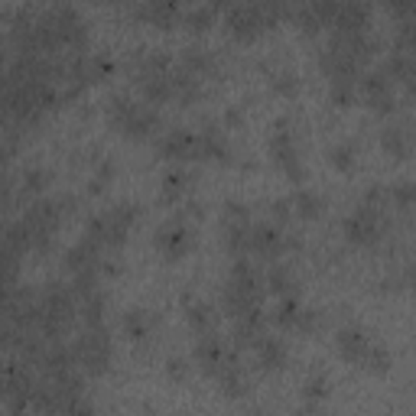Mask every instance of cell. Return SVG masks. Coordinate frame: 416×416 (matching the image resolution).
<instances>
[{"label":"cell","instance_id":"1","mask_svg":"<svg viewBox=\"0 0 416 416\" xmlns=\"http://www.w3.org/2000/svg\"><path fill=\"white\" fill-rule=\"evenodd\" d=\"M111 121L121 127L127 137H150L160 127V114L150 111L147 104H137L131 98H114L111 101Z\"/></svg>","mask_w":416,"mask_h":416},{"label":"cell","instance_id":"2","mask_svg":"<svg viewBox=\"0 0 416 416\" xmlns=\"http://www.w3.org/2000/svg\"><path fill=\"white\" fill-rule=\"evenodd\" d=\"M75 351V361L78 368L85 374H104L111 361V341H108V332L104 329H88L82 339L72 345Z\"/></svg>","mask_w":416,"mask_h":416},{"label":"cell","instance_id":"3","mask_svg":"<svg viewBox=\"0 0 416 416\" xmlns=\"http://www.w3.org/2000/svg\"><path fill=\"white\" fill-rule=\"evenodd\" d=\"M345 234L348 241H355V244H374L381 238V208L374 205H358L351 215L345 218Z\"/></svg>","mask_w":416,"mask_h":416},{"label":"cell","instance_id":"4","mask_svg":"<svg viewBox=\"0 0 416 416\" xmlns=\"http://www.w3.org/2000/svg\"><path fill=\"white\" fill-rule=\"evenodd\" d=\"M358 92L364 94V101H368L378 114H390L393 111V82L384 72H364V75L358 78Z\"/></svg>","mask_w":416,"mask_h":416},{"label":"cell","instance_id":"5","mask_svg":"<svg viewBox=\"0 0 416 416\" xmlns=\"http://www.w3.org/2000/svg\"><path fill=\"white\" fill-rule=\"evenodd\" d=\"M270 150L277 156L280 170L293 179V182H302V166H300V156H296V147H293V133L280 127V131L270 137Z\"/></svg>","mask_w":416,"mask_h":416},{"label":"cell","instance_id":"6","mask_svg":"<svg viewBox=\"0 0 416 416\" xmlns=\"http://www.w3.org/2000/svg\"><path fill=\"white\" fill-rule=\"evenodd\" d=\"M137 82L147 104H166L170 98H176V92H173V72L170 75H163V72H140Z\"/></svg>","mask_w":416,"mask_h":416},{"label":"cell","instance_id":"7","mask_svg":"<svg viewBox=\"0 0 416 416\" xmlns=\"http://www.w3.org/2000/svg\"><path fill=\"white\" fill-rule=\"evenodd\" d=\"M195 147H199V137L189 131H173L160 140V153L166 160H195Z\"/></svg>","mask_w":416,"mask_h":416},{"label":"cell","instance_id":"8","mask_svg":"<svg viewBox=\"0 0 416 416\" xmlns=\"http://www.w3.org/2000/svg\"><path fill=\"white\" fill-rule=\"evenodd\" d=\"M251 251L261 257H280L283 254V234L273 224H251Z\"/></svg>","mask_w":416,"mask_h":416},{"label":"cell","instance_id":"9","mask_svg":"<svg viewBox=\"0 0 416 416\" xmlns=\"http://www.w3.org/2000/svg\"><path fill=\"white\" fill-rule=\"evenodd\" d=\"M156 247H160L166 257H179L185 254V247H189V231H185L182 218L179 221H170L163 224L160 231H156Z\"/></svg>","mask_w":416,"mask_h":416},{"label":"cell","instance_id":"10","mask_svg":"<svg viewBox=\"0 0 416 416\" xmlns=\"http://www.w3.org/2000/svg\"><path fill=\"white\" fill-rule=\"evenodd\" d=\"M195 358H199L202 371H208V374H218V371L224 368V351H221V341L208 332V335H202L199 345H195Z\"/></svg>","mask_w":416,"mask_h":416},{"label":"cell","instance_id":"11","mask_svg":"<svg viewBox=\"0 0 416 416\" xmlns=\"http://www.w3.org/2000/svg\"><path fill=\"white\" fill-rule=\"evenodd\" d=\"M228 156V140L218 127H208L199 133V147H195V160H224Z\"/></svg>","mask_w":416,"mask_h":416},{"label":"cell","instance_id":"12","mask_svg":"<svg viewBox=\"0 0 416 416\" xmlns=\"http://www.w3.org/2000/svg\"><path fill=\"white\" fill-rule=\"evenodd\" d=\"M257 348V361H261L263 371H277L280 364L286 361V348L280 339H270V335H261V339L254 341Z\"/></svg>","mask_w":416,"mask_h":416},{"label":"cell","instance_id":"13","mask_svg":"<svg viewBox=\"0 0 416 416\" xmlns=\"http://www.w3.org/2000/svg\"><path fill=\"white\" fill-rule=\"evenodd\" d=\"M371 341L364 339V332H355V329H345L339 332V355L345 358L348 364H361L364 351H368Z\"/></svg>","mask_w":416,"mask_h":416},{"label":"cell","instance_id":"14","mask_svg":"<svg viewBox=\"0 0 416 416\" xmlns=\"http://www.w3.org/2000/svg\"><path fill=\"white\" fill-rule=\"evenodd\" d=\"M173 92H176V98L182 101V104H192L202 94V82L192 72H185L182 65H179V69H173Z\"/></svg>","mask_w":416,"mask_h":416},{"label":"cell","instance_id":"15","mask_svg":"<svg viewBox=\"0 0 416 416\" xmlns=\"http://www.w3.org/2000/svg\"><path fill=\"white\" fill-rule=\"evenodd\" d=\"M182 69L192 72L195 78H199V75H212V72H215V59H212L205 49H199V46L182 49Z\"/></svg>","mask_w":416,"mask_h":416},{"label":"cell","instance_id":"16","mask_svg":"<svg viewBox=\"0 0 416 416\" xmlns=\"http://www.w3.org/2000/svg\"><path fill=\"white\" fill-rule=\"evenodd\" d=\"M78 316H82V322H85L88 329H101V322H104V300H101L98 293L88 296V300H82Z\"/></svg>","mask_w":416,"mask_h":416},{"label":"cell","instance_id":"17","mask_svg":"<svg viewBox=\"0 0 416 416\" xmlns=\"http://www.w3.org/2000/svg\"><path fill=\"white\" fill-rule=\"evenodd\" d=\"M290 205H293L302 218H316L319 212H322V199H319L316 192H309V189H296L293 199H290Z\"/></svg>","mask_w":416,"mask_h":416},{"label":"cell","instance_id":"18","mask_svg":"<svg viewBox=\"0 0 416 416\" xmlns=\"http://www.w3.org/2000/svg\"><path fill=\"white\" fill-rule=\"evenodd\" d=\"M185 302H189V300H185ZM185 319H189V325H192L199 335H208V332H212V309H208L205 302H189Z\"/></svg>","mask_w":416,"mask_h":416},{"label":"cell","instance_id":"19","mask_svg":"<svg viewBox=\"0 0 416 416\" xmlns=\"http://www.w3.org/2000/svg\"><path fill=\"white\" fill-rule=\"evenodd\" d=\"M355 94H358L355 78H335V82H332V101H335L339 108H348V104L355 101Z\"/></svg>","mask_w":416,"mask_h":416},{"label":"cell","instance_id":"20","mask_svg":"<svg viewBox=\"0 0 416 416\" xmlns=\"http://www.w3.org/2000/svg\"><path fill=\"white\" fill-rule=\"evenodd\" d=\"M218 10L215 7H192L182 13V23L189 26V30H208V23L215 20Z\"/></svg>","mask_w":416,"mask_h":416},{"label":"cell","instance_id":"21","mask_svg":"<svg viewBox=\"0 0 416 416\" xmlns=\"http://www.w3.org/2000/svg\"><path fill=\"white\" fill-rule=\"evenodd\" d=\"M267 283H270V290H273V293L293 296V277H290V270H286V267H273V270H270Z\"/></svg>","mask_w":416,"mask_h":416},{"label":"cell","instance_id":"22","mask_svg":"<svg viewBox=\"0 0 416 416\" xmlns=\"http://www.w3.org/2000/svg\"><path fill=\"white\" fill-rule=\"evenodd\" d=\"M381 143H384V150L390 156H397V160H403V153H407V137H403L400 127H387L384 137H381Z\"/></svg>","mask_w":416,"mask_h":416},{"label":"cell","instance_id":"23","mask_svg":"<svg viewBox=\"0 0 416 416\" xmlns=\"http://www.w3.org/2000/svg\"><path fill=\"white\" fill-rule=\"evenodd\" d=\"M300 316H302V309L296 306L293 296H286V300L280 302V309H277V322L286 325V329H296V325H300Z\"/></svg>","mask_w":416,"mask_h":416},{"label":"cell","instance_id":"24","mask_svg":"<svg viewBox=\"0 0 416 416\" xmlns=\"http://www.w3.org/2000/svg\"><path fill=\"white\" fill-rule=\"evenodd\" d=\"M185 185H189V176H185V173H170V176L163 179V195L170 202H179L185 192Z\"/></svg>","mask_w":416,"mask_h":416},{"label":"cell","instance_id":"25","mask_svg":"<svg viewBox=\"0 0 416 416\" xmlns=\"http://www.w3.org/2000/svg\"><path fill=\"white\" fill-rule=\"evenodd\" d=\"M387 364H390V355H387V351H384L381 345H374V341H371V345H368V351H364V358H361V368H371V371H387Z\"/></svg>","mask_w":416,"mask_h":416},{"label":"cell","instance_id":"26","mask_svg":"<svg viewBox=\"0 0 416 416\" xmlns=\"http://www.w3.org/2000/svg\"><path fill=\"white\" fill-rule=\"evenodd\" d=\"M124 329H127V335L131 339H147V332H150V319L140 312V309H133L131 316L124 319Z\"/></svg>","mask_w":416,"mask_h":416},{"label":"cell","instance_id":"27","mask_svg":"<svg viewBox=\"0 0 416 416\" xmlns=\"http://www.w3.org/2000/svg\"><path fill=\"white\" fill-rule=\"evenodd\" d=\"M329 160H332V166H339V170H351V163H355V150L348 147V143H341V147H332Z\"/></svg>","mask_w":416,"mask_h":416},{"label":"cell","instance_id":"28","mask_svg":"<svg viewBox=\"0 0 416 416\" xmlns=\"http://www.w3.org/2000/svg\"><path fill=\"white\" fill-rule=\"evenodd\" d=\"M273 88H277L280 94H286V98H293L296 88H300V82H296L293 72H280V75L273 78Z\"/></svg>","mask_w":416,"mask_h":416},{"label":"cell","instance_id":"29","mask_svg":"<svg viewBox=\"0 0 416 416\" xmlns=\"http://www.w3.org/2000/svg\"><path fill=\"white\" fill-rule=\"evenodd\" d=\"M325 393H329V381H325V374H316V378L306 381V397L309 400H322Z\"/></svg>","mask_w":416,"mask_h":416},{"label":"cell","instance_id":"30","mask_svg":"<svg viewBox=\"0 0 416 416\" xmlns=\"http://www.w3.org/2000/svg\"><path fill=\"white\" fill-rule=\"evenodd\" d=\"M23 185L30 189V192H39L43 185H46V173L43 170H26V176H23Z\"/></svg>","mask_w":416,"mask_h":416},{"label":"cell","instance_id":"31","mask_svg":"<svg viewBox=\"0 0 416 416\" xmlns=\"http://www.w3.org/2000/svg\"><path fill=\"white\" fill-rule=\"evenodd\" d=\"M319 325V312H312V309H302V316H300V325H296V329H316Z\"/></svg>","mask_w":416,"mask_h":416},{"label":"cell","instance_id":"32","mask_svg":"<svg viewBox=\"0 0 416 416\" xmlns=\"http://www.w3.org/2000/svg\"><path fill=\"white\" fill-rule=\"evenodd\" d=\"M65 416H94V410L88 407L85 400H75L69 410H65Z\"/></svg>","mask_w":416,"mask_h":416},{"label":"cell","instance_id":"33","mask_svg":"<svg viewBox=\"0 0 416 416\" xmlns=\"http://www.w3.org/2000/svg\"><path fill=\"white\" fill-rule=\"evenodd\" d=\"M170 374H173V378H185V361L173 358V361H170Z\"/></svg>","mask_w":416,"mask_h":416},{"label":"cell","instance_id":"34","mask_svg":"<svg viewBox=\"0 0 416 416\" xmlns=\"http://www.w3.org/2000/svg\"><path fill=\"white\" fill-rule=\"evenodd\" d=\"M410 280H413V286H416V270H413V273H410Z\"/></svg>","mask_w":416,"mask_h":416}]
</instances>
